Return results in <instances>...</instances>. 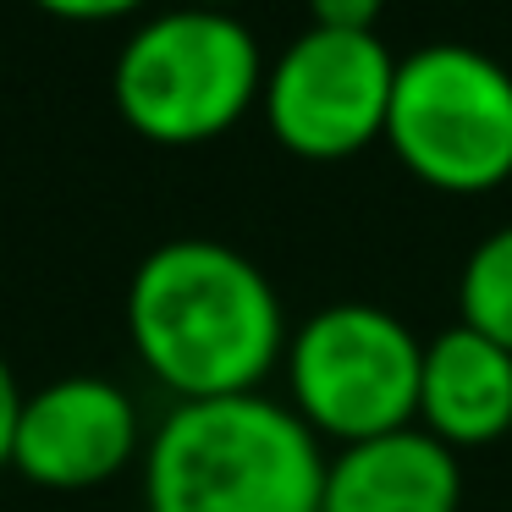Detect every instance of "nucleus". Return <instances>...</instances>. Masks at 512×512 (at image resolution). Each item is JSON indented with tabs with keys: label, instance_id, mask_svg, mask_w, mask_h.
<instances>
[{
	"label": "nucleus",
	"instance_id": "11",
	"mask_svg": "<svg viewBox=\"0 0 512 512\" xmlns=\"http://www.w3.org/2000/svg\"><path fill=\"white\" fill-rule=\"evenodd\" d=\"M386 0H309V28H336V34H375Z\"/></svg>",
	"mask_w": 512,
	"mask_h": 512
},
{
	"label": "nucleus",
	"instance_id": "5",
	"mask_svg": "<svg viewBox=\"0 0 512 512\" xmlns=\"http://www.w3.org/2000/svg\"><path fill=\"white\" fill-rule=\"evenodd\" d=\"M424 342L375 303H331L287 336L292 413L320 441L358 446L419 419Z\"/></svg>",
	"mask_w": 512,
	"mask_h": 512
},
{
	"label": "nucleus",
	"instance_id": "12",
	"mask_svg": "<svg viewBox=\"0 0 512 512\" xmlns=\"http://www.w3.org/2000/svg\"><path fill=\"white\" fill-rule=\"evenodd\" d=\"M56 23H122V17L144 12L149 0H34Z\"/></svg>",
	"mask_w": 512,
	"mask_h": 512
},
{
	"label": "nucleus",
	"instance_id": "2",
	"mask_svg": "<svg viewBox=\"0 0 512 512\" xmlns=\"http://www.w3.org/2000/svg\"><path fill=\"white\" fill-rule=\"evenodd\" d=\"M320 435L265 391L177 402L144 452L149 512H320Z\"/></svg>",
	"mask_w": 512,
	"mask_h": 512
},
{
	"label": "nucleus",
	"instance_id": "1",
	"mask_svg": "<svg viewBox=\"0 0 512 512\" xmlns=\"http://www.w3.org/2000/svg\"><path fill=\"white\" fill-rule=\"evenodd\" d=\"M127 336L177 402L259 391L287 358V314L270 276L215 237H171L138 259Z\"/></svg>",
	"mask_w": 512,
	"mask_h": 512
},
{
	"label": "nucleus",
	"instance_id": "10",
	"mask_svg": "<svg viewBox=\"0 0 512 512\" xmlns=\"http://www.w3.org/2000/svg\"><path fill=\"white\" fill-rule=\"evenodd\" d=\"M457 309H463L468 331L490 336L496 347L512 353V226H496L490 237H479V248L463 259Z\"/></svg>",
	"mask_w": 512,
	"mask_h": 512
},
{
	"label": "nucleus",
	"instance_id": "6",
	"mask_svg": "<svg viewBox=\"0 0 512 512\" xmlns=\"http://www.w3.org/2000/svg\"><path fill=\"white\" fill-rule=\"evenodd\" d=\"M397 56L380 34L309 28L265 67L259 111L287 155L298 160H353L386 138Z\"/></svg>",
	"mask_w": 512,
	"mask_h": 512
},
{
	"label": "nucleus",
	"instance_id": "14",
	"mask_svg": "<svg viewBox=\"0 0 512 512\" xmlns=\"http://www.w3.org/2000/svg\"><path fill=\"white\" fill-rule=\"evenodd\" d=\"M204 12H226V6H232V0H199Z\"/></svg>",
	"mask_w": 512,
	"mask_h": 512
},
{
	"label": "nucleus",
	"instance_id": "8",
	"mask_svg": "<svg viewBox=\"0 0 512 512\" xmlns=\"http://www.w3.org/2000/svg\"><path fill=\"white\" fill-rule=\"evenodd\" d=\"M463 507V463L430 430L375 435L358 446H336L325 457L320 512H457Z\"/></svg>",
	"mask_w": 512,
	"mask_h": 512
},
{
	"label": "nucleus",
	"instance_id": "3",
	"mask_svg": "<svg viewBox=\"0 0 512 512\" xmlns=\"http://www.w3.org/2000/svg\"><path fill=\"white\" fill-rule=\"evenodd\" d=\"M265 89L259 39L232 12H160L133 28L111 67V105L138 138L166 149L232 133Z\"/></svg>",
	"mask_w": 512,
	"mask_h": 512
},
{
	"label": "nucleus",
	"instance_id": "4",
	"mask_svg": "<svg viewBox=\"0 0 512 512\" xmlns=\"http://www.w3.org/2000/svg\"><path fill=\"white\" fill-rule=\"evenodd\" d=\"M386 144L435 193H496L512 182V67L474 45L397 56Z\"/></svg>",
	"mask_w": 512,
	"mask_h": 512
},
{
	"label": "nucleus",
	"instance_id": "13",
	"mask_svg": "<svg viewBox=\"0 0 512 512\" xmlns=\"http://www.w3.org/2000/svg\"><path fill=\"white\" fill-rule=\"evenodd\" d=\"M17 413H23V391L12 380V364L0 353V468H12V435H17Z\"/></svg>",
	"mask_w": 512,
	"mask_h": 512
},
{
	"label": "nucleus",
	"instance_id": "7",
	"mask_svg": "<svg viewBox=\"0 0 512 512\" xmlns=\"http://www.w3.org/2000/svg\"><path fill=\"white\" fill-rule=\"evenodd\" d=\"M138 457V408L116 380L61 375L23 397L12 468L45 490H94Z\"/></svg>",
	"mask_w": 512,
	"mask_h": 512
},
{
	"label": "nucleus",
	"instance_id": "9",
	"mask_svg": "<svg viewBox=\"0 0 512 512\" xmlns=\"http://www.w3.org/2000/svg\"><path fill=\"white\" fill-rule=\"evenodd\" d=\"M413 424L452 452L501 441L512 430V353L490 336L468 331L463 320L435 342H424L419 419Z\"/></svg>",
	"mask_w": 512,
	"mask_h": 512
}]
</instances>
